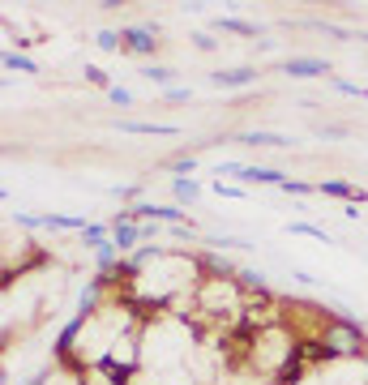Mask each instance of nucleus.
I'll return each mask as SVG.
<instances>
[{
	"mask_svg": "<svg viewBox=\"0 0 368 385\" xmlns=\"http://www.w3.org/2000/svg\"><path fill=\"white\" fill-rule=\"evenodd\" d=\"M257 82V69L240 65V69H219V73H210V86H219V90H244Z\"/></svg>",
	"mask_w": 368,
	"mask_h": 385,
	"instance_id": "20e7f679",
	"label": "nucleus"
},
{
	"mask_svg": "<svg viewBox=\"0 0 368 385\" xmlns=\"http://www.w3.org/2000/svg\"><path fill=\"white\" fill-rule=\"evenodd\" d=\"M240 172H244V163H236V158H223V163H219V172H215V176H219V180H223V176H231V180H240Z\"/></svg>",
	"mask_w": 368,
	"mask_h": 385,
	"instance_id": "aec40b11",
	"label": "nucleus"
},
{
	"mask_svg": "<svg viewBox=\"0 0 368 385\" xmlns=\"http://www.w3.org/2000/svg\"><path fill=\"white\" fill-rule=\"evenodd\" d=\"M189 86H172V90H163V103H189Z\"/></svg>",
	"mask_w": 368,
	"mask_h": 385,
	"instance_id": "b1692460",
	"label": "nucleus"
},
{
	"mask_svg": "<svg viewBox=\"0 0 368 385\" xmlns=\"http://www.w3.org/2000/svg\"><path fill=\"white\" fill-rule=\"evenodd\" d=\"M94 43H99L103 51H116V47H125V39H120V30H99V34H94Z\"/></svg>",
	"mask_w": 368,
	"mask_h": 385,
	"instance_id": "f3484780",
	"label": "nucleus"
},
{
	"mask_svg": "<svg viewBox=\"0 0 368 385\" xmlns=\"http://www.w3.org/2000/svg\"><path fill=\"white\" fill-rule=\"evenodd\" d=\"M120 133H141V137H176L180 125H163V120H120Z\"/></svg>",
	"mask_w": 368,
	"mask_h": 385,
	"instance_id": "6e6552de",
	"label": "nucleus"
},
{
	"mask_svg": "<svg viewBox=\"0 0 368 385\" xmlns=\"http://www.w3.org/2000/svg\"><path fill=\"white\" fill-rule=\"evenodd\" d=\"M322 347L330 351L334 364H338V360H360V355L368 351V329H364L355 317H347V308H334L330 325L322 329Z\"/></svg>",
	"mask_w": 368,
	"mask_h": 385,
	"instance_id": "f257e3e1",
	"label": "nucleus"
},
{
	"mask_svg": "<svg viewBox=\"0 0 368 385\" xmlns=\"http://www.w3.org/2000/svg\"><path fill=\"white\" fill-rule=\"evenodd\" d=\"M283 193H287V197H291V193H296V197H304V193H317V184H304V180H287V184H283Z\"/></svg>",
	"mask_w": 368,
	"mask_h": 385,
	"instance_id": "4be33fe9",
	"label": "nucleus"
},
{
	"mask_svg": "<svg viewBox=\"0 0 368 385\" xmlns=\"http://www.w3.org/2000/svg\"><path fill=\"white\" fill-rule=\"evenodd\" d=\"M108 240H112V227H108V223H86V227H82V244H86L90 253L103 248Z\"/></svg>",
	"mask_w": 368,
	"mask_h": 385,
	"instance_id": "9b49d317",
	"label": "nucleus"
},
{
	"mask_svg": "<svg viewBox=\"0 0 368 385\" xmlns=\"http://www.w3.org/2000/svg\"><path fill=\"white\" fill-rule=\"evenodd\" d=\"M150 86H163V90H172V82H176V69L172 65H146V73H141Z\"/></svg>",
	"mask_w": 368,
	"mask_h": 385,
	"instance_id": "ddd939ff",
	"label": "nucleus"
},
{
	"mask_svg": "<svg viewBox=\"0 0 368 385\" xmlns=\"http://www.w3.org/2000/svg\"><path fill=\"white\" fill-rule=\"evenodd\" d=\"M167 172H176V180H180V176H193V172H197V154H193V150H180L176 158H167Z\"/></svg>",
	"mask_w": 368,
	"mask_h": 385,
	"instance_id": "4468645a",
	"label": "nucleus"
},
{
	"mask_svg": "<svg viewBox=\"0 0 368 385\" xmlns=\"http://www.w3.org/2000/svg\"><path fill=\"white\" fill-rule=\"evenodd\" d=\"M210 189H215V197H244V184H227V180H215Z\"/></svg>",
	"mask_w": 368,
	"mask_h": 385,
	"instance_id": "6ab92c4d",
	"label": "nucleus"
},
{
	"mask_svg": "<svg viewBox=\"0 0 368 385\" xmlns=\"http://www.w3.org/2000/svg\"><path fill=\"white\" fill-rule=\"evenodd\" d=\"M112 197H120V201L137 206V197H141V184H116V189H112Z\"/></svg>",
	"mask_w": 368,
	"mask_h": 385,
	"instance_id": "a211bd4d",
	"label": "nucleus"
},
{
	"mask_svg": "<svg viewBox=\"0 0 368 385\" xmlns=\"http://www.w3.org/2000/svg\"><path fill=\"white\" fill-rule=\"evenodd\" d=\"M236 184H274V189H283L287 184V176L279 172V168H261V163H244V172H240V180Z\"/></svg>",
	"mask_w": 368,
	"mask_h": 385,
	"instance_id": "39448f33",
	"label": "nucleus"
},
{
	"mask_svg": "<svg viewBox=\"0 0 368 385\" xmlns=\"http://www.w3.org/2000/svg\"><path fill=\"white\" fill-rule=\"evenodd\" d=\"M317 193H322V197H338V201H347V206H360V201H364V189H355V184H347V180H322Z\"/></svg>",
	"mask_w": 368,
	"mask_h": 385,
	"instance_id": "1a4fd4ad",
	"label": "nucleus"
},
{
	"mask_svg": "<svg viewBox=\"0 0 368 385\" xmlns=\"http://www.w3.org/2000/svg\"><path fill=\"white\" fill-rule=\"evenodd\" d=\"M360 39H368V34H360Z\"/></svg>",
	"mask_w": 368,
	"mask_h": 385,
	"instance_id": "a878e982",
	"label": "nucleus"
},
{
	"mask_svg": "<svg viewBox=\"0 0 368 385\" xmlns=\"http://www.w3.org/2000/svg\"><path fill=\"white\" fill-rule=\"evenodd\" d=\"M236 141L248 146V150H287V146H291L283 133H270V129H244Z\"/></svg>",
	"mask_w": 368,
	"mask_h": 385,
	"instance_id": "7ed1b4c3",
	"label": "nucleus"
},
{
	"mask_svg": "<svg viewBox=\"0 0 368 385\" xmlns=\"http://www.w3.org/2000/svg\"><path fill=\"white\" fill-rule=\"evenodd\" d=\"M86 82H90V86H103V90H112V82H108V73H103L99 65H86Z\"/></svg>",
	"mask_w": 368,
	"mask_h": 385,
	"instance_id": "412c9836",
	"label": "nucleus"
},
{
	"mask_svg": "<svg viewBox=\"0 0 368 385\" xmlns=\"http://www.w3.org/2000/svg\"><path fill=\"white\" fill-rule=\"evenodd\" d=\"M215 30H223V34H257V26H253V22L231 18V13H219V18H215Z\"/></svg>",
	"mask_w": 368,
	"mask_h": 385,
	"instance_id": "f8f14e48",
	"label": "nucleus"
},
{
	"mask_svg": "<svg viewBox=\"0 0 368 385\" xmlns=\"http://www.w3.org/2000/svg\"><path fill=\"white\" fill-rule=\"evenodd\" d=\"M283 73L287 77H326L330 65L317 61V56H291V61H283Z\"/></svg>",
	"mask_w": 368,
	"mask_h": 385,
	"instance_id": "0eeeda50",
	"label": "nucleus"
},
{
	"mask_svg": "<svg viewBox=\"0 0 368 385\" xmlns=\"http://www.w3.org/2000/svg\"><path fill=\"white\" fill-rule=\"evenodd\" d=\"M172 193H176V206H193L201 197V184L193 176H180V180H172Z\"/></svg>",
	"mask_w": 368,
	"mask_h": 385,
	"instance_id": "9d476101",
	"label": "nucleus"
},
{
	"mask_svg": "<svg viewBox=\"0 0 368 385\" xmlns=\"http://www.w3.org/2000/svg\"><path fill=\"white\" fill-rule=\"evenodd\" d=\"M5 69L9 73H39V65L30 56H22V51H5Z\"/></svg>",
	"mask_w": 368,
	"mask_h": 385,
	"instance_id": "2eb2a0df",
	"label": "nucleus"
},
{
	"mask_svg": "<svg viewBox=\"0 0 368 385\" xmlns=\"http://www.w3.org/2000/svg\"><path fill=\"white\" fill-rule=\"evenodd\" d=\"M193 47H197V51H215V47H219V39H210L205 30H197V34H193Z\"/></svg>",
	"mask_w": 368,
	"mask_h": 385,
	"instance_id": "393cba45",
	"label": "nucleus"
},
{
	"mask_svg": "<svg viewBox=\"0 0 368 385\" xmlns=\"http://www.w3.org/2000/svg\"><path fill=\"white\" fill-rule=\"evenodd\" d=\"M120 39H125V51H133V56H154L159 51L154 26H120Z\"/></svg>",
	"mask_w": 368,
	"mask_h": 385,
	"instance_id": "f03ea898",
	"label": "nucleus"
},
{
	"mask_svg": "<svg viewBox=\"0 0 368 385\" xmlns=\"http://www.w3.org/2000/svg\"><path fill=\"white\" fill-rule=\"evenodd\" d=\"M287 232H291V236H312V240H326V244H330L326 227H317V223H287Z\"/></svg>",
	"mask_w": 368,
	"mask_h": 385,
	"instance_id": "dca6fc26",
	"label": "nucleus"
},
{
	"mask_svg": "<svg viewBox=\"0 0 368 385\" xmlns=\"http://www.w3.org/2000/svg\"><path fill=\"white\" fill-rule=\"evenodd\" d=\"M108 227H112V244L120 248V257H129V253H137V244H146L141 223H108Z\"/></svg>",
	"mask_w": 368,
	"mask_h": 385,
	"instance_id": "423d86ee",
	"label": "nucleus"
},
{
	"mask_svg": "<svg viewBox=\"0 0 368 385\" xmlns=\"http://www.w3.org/2000/svg\"><path fill=\"white\" fill-rule=\"evenodd\" d=\"M108 99H112L116 107H133V94H129L125 86H112V90H108Z\"/></svg>",
	"mask_w": 368,
	"mask_h": 385,
	"instance_id": "5701e85b",
	"label": "nucleus"
}]
</instances>
